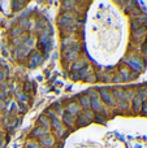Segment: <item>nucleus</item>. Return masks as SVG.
<instances>
[{"mask_svg":"<svg viewBox=\"0 0 147 148\" xmlns=\"http://www.w3.org/2000/svg\"><path fill=\"white\" fill-rule=\"evenodd\" d=\"M51 125H52V127H54V130H55V133H56V135L59 136V138H63V136H64L65 130L63 129V122L57 120L56 116L51 118Z\"/></svg>","mask_w":147,"mask_h":148,"instance_id":"1","label":"nucleus"},{"mask_svg":"<svg viewBox=\"0 0 147 148\" xmlns=\"http://www.w3.org/2000/svg\"><path fill=\"white\" fill-rule=\"evenodd\" d=\"M39 142H41V146H43L44 148H51L55 144V138L51 135V134L47 133L46 135L39 138Z\"/></svg>","mask_w":147,"mask_h":148,"instance_id":"2","label":"nucleus"},{"mask_svg":"<svg viewBox=\"0 0 147 148\" xmlns=\"http://www.w3.org/2000/svg\"><path fill=\"white\" fill-rule=\"evenodd\" d=\"M67 113H69V114L76 117V116H78L81 113V107L77 103H69V104L67 105Z\"/></svg>","mask_w":147,"mask_h":148,"instance_id":"3","label":"nucleus"},{"mask_svg":"<svg viewBox=\"0 0 147 148\" xmlns=\"http://www.w3.org/2000/svg\"><path fill=\"white\" fill-rule=\"evenodd\" d=\"M142 104H143V96L141 94H137L134 96V99H133V109H134V112H139L141 108H142Z\"/></svg>","mask_w":147,"mask_h":148,"instance_id":"4","label":"nucleus"},{"mask_svg":"<svg viewBox=\"0 0 147 148\" xmlns=\"http://www.w3.org/2000/svg\"><path fill=\"white\" fill-rule=\"evenodd\" d=\"M63 122H64L69 129H72L73 126H74L76 117L72 114H69V113H64V116H63Z\"/></svg>","mask_w":147,"mask_h":148,"instance_id":"5","label":"nucleus"},{"mask_svg":"<svg viewBox=\"0 0 147 148\" xmlns=\"http://www.w3.org/2000/svg\"><path fill=\"white\" fill-rule=\"evenodd\" d=\"M145 35V29L143 27H138V29H135L134 31H133V40L134 42H138V43H139V42H142L143 40V38L142 36Z\"/></svg>","mask_w":147,"mask_h":148,"instance_id":"6","label":"nucleus"},{"mask_svg":"<svg viewBox=\"0 0 147 148\" xmlns=\"http://www.w3.org/2000/svg\"><path fill=\"white\" fill-rule=\"evenodd\" d=\"M47 134V130L46 129H43V127H41V126H38V127H35V130L31 133V136L33 138H42L43 135H46Z\"/></svg>","mask_w":147,"mask_h":148,"instance_id":"7","label":"nucleus"},{"mask_svg":"<svg viewBox=\"0 0 147 148\" xmlns=\"http://www.w3.org/2000/svg\"><path fill=\"white\" fill-rule=\"evenodd\" d=\"M38 122H39V126H41V127H43V129H46V130H48L49 126H51V122L48 121V118H47L46 116H41Z\"/></svg>","mask_w":147,"mask_h":148,"instance_id":"8","label":"nucleus"},{"mask_svg":"<svg viewBox=\"0 0 147 148\" xmlns=\"http://www.w3.org/2000/svg\"><path fill=\"white\" fill-rule=\"evenodd\" d=\"M100 94L103 95V97H104V103H107V104H109V105H115L113 97H112V95L109 94L108 91H106V92H104V90H102V91H100Z\"/></svg>","mask_w":147,"mask_h":148,"instance_id":"9","label":"nucleus"},{"mask_svg":"<svg viewBox=\"0 0 147 148\" xmlns=\"http://www.w3.org/2000/svg\"><path fill=\"white\" fill-rule=\"evenodd\" d=\"M80 103H81V105H82V107L90 108V105H91V100H90V97H89V95H82V96H81Z\"/></svg>","mask_w":147,"mask_h":148,"instance_id":"10","label":"nucleus"},{"mask_svg":"<svg viewBox=\"0 0 147 148\" xmlns=\"http://www.w3.org/2000/svg\"><path fill=\"white\" fill-rule=\"evenodd\" d=\"M83 65H85V62H83V61H77V62H74V64H73L72 69L73 70H81V69H83Z\"/></svg>","mask_w":147,"mask_h":148,"instance_id":"11","label":"nucleus"},{"mask_svg":"<svg viewBox=\"0 0 147 148\" xmlns=\"http://www.w3.org/2000/svg\"><path fill=\"white\" fill-rule=\"evenodd\" d=\"M70 5H74V3H73V1L63 3V8H64V9H72V7H70Z\"/></svg>","mask_w":147,"mask_h":148,"instance_id":"12","label":"nucleus"},{"mask_svg":"<svg viewBox=\"0 0 147 148\" xmlns=\"http://www.w3.org/2000/svg\"><path fill=\"white\" fill-rule=\"evenodd\" d=\"M26 147H29V148H39V144L35 143V142H33V143H31V142L29 140L27 143H26Z\"/></svg>","mask_w":147,"mask_h":148,"instance_id":"13","label":"nucleus"},{"mask_svg":"<svg viewBox=\"0 0 147 148\" xmlns=\"http://www.w3.org/2000/svg\"><path fill=\"white\" fill-rule=\"evenodd\" d=\"M141 109H142V114H147V101H143V104H142V108H141Z\"/></svg>","mask_w":147,"mask_h":148,"instance_id":"14","label":"nucleus"},{"mask_svg":"<svg viewBox=\"0 0 147 148\" xmlns=\"http://www.w3.org/2000/svg\"><path fill=\"white\" fill-rule=\"evenodd\" d=\"M85 113H86V116H87V118H91V117H93V113H91L90 112V110H85Z\"/></svg>","mask_w":147,"mask_h":148,"instance_id":"15","label":"nucleus"},{"mask_svg":"<svg viewBox=\"0 0 147 148\" xmlns=\"http://www.w3.org/2000/svg\"><path fill=\"white\" fill-rule=\"evenodd\" d=\"M5 78V72H0V81H4Z\"/></svg>","mask_w":147,"mask_h":148,"instance_id":"16","label":"nucleus"},{"mask_svg":"<svg viewBox=\"0 0 147 148\" xmlns=\"http://www.w3.org/2000/svg\"><path fill=\"white\" fill-rule=\"evenodd\" d=\"M20 31H21V29H14V30H13V33H12V34H13V35H17V34L20 33Z\"/></svg>","mask_w":147,"mask_h":148,"instance_id":"17","label":"nucleus"}]
</instances>
